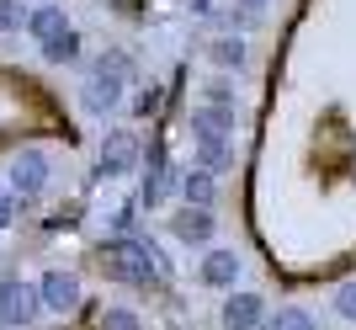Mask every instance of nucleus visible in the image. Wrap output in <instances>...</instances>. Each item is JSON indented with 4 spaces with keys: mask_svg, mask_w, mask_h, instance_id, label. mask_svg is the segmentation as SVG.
I'll use <instances>...</instances> for the list:
<instances>
[{
    "mask_svg": "<svg viewBox=\"0 0 356 330\" xmlns=\"http://www.w3.org/2000/svg\"><path fill=\"white\" fill-rule=\"evenodd\" d=\"M102 272L112 283H134V288H149L154 283V267H149V251L134 240H106L102 245Z\"/></svg>",
    "mask_w": 356,
    "mask_h": 330,
    "instance_id": "f257e3e1",
    "label": "nucleus"
},
{
    "mask_svg": "<svg viewBox=\"0 0 356 330\" xmlns=\"http://www.w3.org/2000/svg\"><path fill=\"white\" fill-rule=\"evenodd\" d=\"M122 75H128V59H122V54L102 59V70H96V75H90V86H86V107H90V112H106V107H118V96H122Z\"/></svg>",
    "mask_w": 356,
    "mask_h": 330,
    "instance_id": "f03ea898",
    "label": "nucleus"
},
{
    "mask_svg": "<svg viewBox=\"0 0 356 330\" xmlns=\"http://www.w3.org/2000/svg\"><path fill=\"white\" fill-rule=\"evenodd\" d=\"M38 309H43V293H38V288H27V283H0V320H6V325H32Z\"/></svg>",
    "mask_w": 356,
    "mask_h": 330,
    "instance_id": "7ed1b4c3",
    "label": "nucleus"
},
{
    "mask_svg": "<svg viewBox=\"0 0 356 330\" xmlns=\"http://www.w3.org/2000/svg\"><path fill=\"white\" fill-rule=\"evenodd\" d=\"M38 293H43V309H59V315H70L74 304H80V283H74L70 272H48Z\"/></svg>",
    "mask_w": 356,
    "mask_h": 330,
    "instance_id": "20e7f679",
    "label": "nucleus"
},
{
    "mask_svg": "<svg viewBox=\"0 0 356 330\" xmlns=\"http://www.w3.org/2000/svg\"><path fill=\"white\" fill-rule=\"evenodd\" d=\"M11 181H16V192L22 197H32V192H43V181H48V160L38 150H27L22 160L11 165Z\"/></svg>",
    "mask_w": 356,
    "mask_h": 330,
    "instance_id": "39448f33",
    "label": "nucleus"
},
{
    "mask_svg": "<svg viewBox=\"0 0 356 330\" xmlns=\"http://www.w3.org/2000/svg\"><path fill=\"white\" fill-rule=\"evenodd\" d=\"M134 160H138L134 134H112V139L102 144V171H106V176H122V171H134Z\"/></svg>",
    "mask_w": 356,
    "mask_h": 330,
    "instance_id": "423d86ee",
    "label": "nucleus"
},
{
    "mask_svg": "<svg viewBox=\"0 0 356 330\" xmlns=\"http://www.w3.org/2000/svg\"><path fill=\"white\" fill-rule=\"evenodd\" d=\"M255 320H261V304H255L250 293L229 299V309H223V325H229V330H255Z\"/></svg>",
    "mask_w": 356,
    "mask_h": 330,
    "instance_id": "0eeeda50",
    "label": "nucleus"
},
{
    "mask_svg": "<svg viewBox=\"0 0 356 330\" xmlns=\"http://www.w3.org/2000/svg\"><path fill=\"white\" fill-rule=\"evenodd\" d=\"M234 272H239V261H234V251H213L208 261H202V283H213V288H223V283H234Z\"/></svg>",
    "mask_w": 356,
    "mask_h": 330,
    "instance_id": "6e6552de",
    "label": "nucleus"
},
{
    "mask_svg": "<svg viewBox=\"0 0 356 330\" xmlns=\"http://www.w3.org/2000/svg\"><path fill=\"white\" fill-rule=\"evenodd\" d=\"M32 38H43V43H54L59 32H70V22H64V11H54V6H43V11H32Z\"/></svg>",
    "mask_w": 356,
    "mask_h": 330,
    "instance_id": "1a4fd4ad",
    "label": "nucleus"
},
{
    "mask_svg": "<svg viewBox=\"0 0 356 330\" xmlns=\"http://www.w3.org/2000/svg\"><path fill=\"white\" fill-rule=\"evenodd\" d=\"M176 229H181V240H208V213H181Z\"/></svg>",
    "mask_w": 356,
    "mask_h": 330,
    "instance_id": "9d476101",
    "label": "nucleus"
},
{
    "mask_svg": "<svg viewBox=\"0 0 356 330\" xmlns=\"http://www.w3.org/2000/svg\"><path fill=\"white\" fill-rule=\"evenodd\" d=\"M43 54L48 59H74V54H80V38H74V32H59L54 43H43Z\"/></svg>",
    "mask_w": 356,
    "mask_h": 330,
    "instance_id": "9b49d317",
    "label": "nucleus"
},
{
    "mask_svg": "<svg viewBox=\"0 0 356 330\" xmlns=\"http://www.w3.org/2000/svg\"><path fill=\"white\" fill-rule=\"evenodd\" d=\"M102 330H138V315H128V309H106Z\"/></svg>",
    "mask_w": 356,
    "mask_h": 330,
    "instance_id": "f8f14e48",
    "label": "nucleus"
},
{
    "mask_svg": "<svg viewBox=\"0 0 356 330\" xmlns=\"http://www.w3.org/2000/svg\"><path fill=\"white\" fill-rule=\"evenodd\" d=\"M271 330H314V320L303 315V309H282V315H277V325Z\"/></svg>",
    "mask_w": 356,
    "mask_h": 330,
    "instance_id": "ddd939ff",
    "label": "nucleus"
},
{
    "mask_svg": "<svg viewBox=\"0 0 356 330\" xmlns=\"http://www.w3.org/2000/svg\"><path fill=\"white\" fill-rule=\"evenodd\" d=\"M186 197H192L197 208H202V203L213 197V181H208V176H186Z\"/></svg>",
    "mask_w": 356,
    "mask_h": 330,
    "instance_id": "4468645a",
    "label": "nucleus"
},
{
    "mask_svg": "<svg viewBox=\"0 0 356 330\" xmlns=\"http://www.w3.org/2000/svg\"><path fill=\"white\" fill-rule=\"evenodd\" d=\"M11 27H22V6H16V0H0V32H11Z\"/></svg>",
    "mask_w": 356,
    "mask_h": 330,
    "instance_id": "2eb2a0df",
    "label": "nucleus"
},
{
    "mask_svg": "<svg viewBox=\"0 0 356 330\" xmlns=\"http://www.w3.org/2000/svg\"><path fill=\"white\" fill-rule=\"evenodd\" d=\"M11 219H16V197H11V192H0V229L11 224Z\"/></svg>",
    "mask_w": 356,
    "mask_h": 330,
    "instance_id": "dca6fc26",
    "label": "nucleus"
},
{
    "mask_svg": "<svg viewBox=\"0 0 356 330\" xmlns=\"http://www.w3.org/2000/svg\"><path fill=\"white\" fill-rule=\"evenodd\" d=\"M218 59L223 64H239V59H245V48H239V43H218Z\"/></svg>",
    "mask_w": 356,
    "mask_h": 330,
    "instance_id": "f3484780",
    "label": "nucleus"
},
{
    "mask_svg": "<svg viewBox=\"0 0 356 330\" xmlns=\"http://www.w3.org/2000/svg\"><path fill=\"white\" fill-rule=\"evenodd\" d=\"M341 315L356 320V288H346V293H341Z\"/></svg>",
    "mask_w": 356,
    "mask_h": 330,
    "instance_id": "a211bd4d",
    "label": "nucleus"
}]
</instances>
